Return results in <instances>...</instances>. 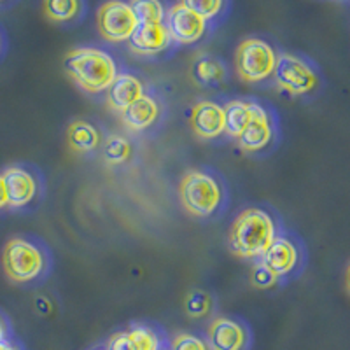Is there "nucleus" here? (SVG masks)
I'll return each instance as SVG.
<instances>
[{"instance_id":"nucleus-1","label":"nucleus","mask_w":350,"mask_h":350,"mask_svg":"<svg viewBox=\"0 0 350 350\" xmlns=\"http://www.w3.org/2000/svg\"><path fill=\"white\" fill-rule=\"evenodd\" d=\"M277 221L265 208H243L230 226L228 245L243 259H259L277 239Z\"/></svg>"},{"instance_id":"nucleus-2","label":"nucleus","mask_w":350,"mask_h":350,"mask_svg":"<svg viewBox=\"0 0 350 350\" xmlns=\"http://www.w3.org/2000/svg\"><path fill=\"white\" fill-rule=\"evenodd\" d=\"M65 70L70 79L90 95L107 92L120 68L107 51L100 48H77L65 56Z\"/></svg>"},{"instance_id":"nucleus-3","label":"nucleus","mask_w":350,"mask_h":350,"mask_svg":"<svg viewBox=\"0 0 350 350\" xmlns=\"http://www.w3.org/2000/svg\"><path fill=\"white\" fill-rule=\"evenodd\" d=\"M2 267L12 282L27 284L40 279L48 271L49 258L39 243L16 237L5 243Z\"/></svg>"},{"instance_id":"nucleus-4","label":"nucleus","mask_w":350,"mask_h":350,"mask_svg":"<svg viewBox=\"0 0 350 350\" xmlns=\"http://www.w3.org/2000/svg\"><path fill=\"white\" fill-rule=\"evenodd\" d=\"M183 207L195 217H211L221 208L223 186L214 175L205 170H189L179 184Z\"/></svg>"},{"instance_id":"nucleus-5","label":"nucleus","mask_w":350,"mask_h":350,"mask_svg":"<svg viewBox=\"0 0 350 350\" xmlns=\"http://www.w3.org/2000/svg\"><path fill=\"white\" fill-rule=\"evenodd\" d=\"M279 55L267 40L245 39L235 53L237 74L243 83H261L273 76Z\"/></svg>"},{"instance_id":"nucleus-6","label":"nucleus","mask_w":350,"mask_h":350,"mask_svg":"<svg viewBox=\"0 0 350 350\" xmlns=\"http://www.w3.org/2000/svg\"><path fill=\"white\" fill-rule=\"evenodd\" d=\"M273 77L282 92L295 96L312 93L319 86L317 70L305 58L289 53L279 55Z\"/></svg>"},{"instance_id":"nucleus-7","label":"nucleus","mask_w":350,"mask_h":350,"mask_svg":"<svg viewBox=\"0 0 350 350\" xmlns=\"http://www.w3.org/2000/svg\"><path fill=\"white\" fill-rule=\"evenodd\" d=\"M96 27L100 36L109 42H126L139 27V21L128 2L109 0L96 12Z\"/></svg>"},{"instance_id":"nucleus-8","label":"nucleus","mask_w":350,"mask_h":350,"mask_svg":"<svg viewBox=\"0 0 350 350\" xmlns=\"http://www.w3.org/2000/svg\"><path fill=\"white\" fill-rule=\"evenodd\" d=\"M165 27H167L172 40H175L177 44H184V46L198 42L207 32V21L180 2L172 5L170 11L167 12Z\"/></svg>"},{"instance_id":"nucleus-9","label":"nucleus","mask_w":350,"mask_h":350,"mask_svg":"<svg viewBox=\"0 0 350 350\" xmlns=\"http://www.w3.org/2000/svg\"><path fill=\"white\" fill-rule=\"evenodd\" d=\"M275 137V124L270 111L261 104H252V116L242 135L239 137V146L247 152H258L270 146Z\"/></svg>"},{"instance_id":"nucleus-10","label":"nucleus","mask_w":350,"mask_h":350,"mask_svg":"<svg viewBox=\"0 0 350 350\" xmlns=\"http://www.w3.org/2000/svg\"><path fill=\"white\" fill-rule=\"evenodd\" d=\"M2 177H4L5 193H8V207H27L28 203L36 200L39 186L32 172L21 167H9L5 168Z\"/></svg>"},{"instance_id":"nucleus-11","label":"nucleus","mask_w":350,"mask_h":350,"mask_svg":"<svg viewBox=\"0 0 350 350\" xmlns=\"http://www.w3.org/2000/svg\"><path fill=\"white\" fill-rule=\"evenodd\" d=\"M189 124L196 137L203 140L217 139L224 133V109L223 105L203 100L191 109Z\"/></svg>"},{"instance_id":"nucleus-12","label":"nucleus","mask_w":350,"mask_h":350,"mask_svg":"<svg viewBox=\"0 0 350 350\" xmlns=\"http://www.w3.org/2000/svg\"><path fill=\"white\" fill-rule=\"evenodd\" d=\"M249 340L247 329L230 317H217L207 329V345L211 350H243Z\"/></svg>"},{"instance_id":"nucleus-13","label":"nucleus","mask_w":350,"mask_h":350,"mask_svg":"<svg viewBox=\"0 0 350 350\" xmlns=\"http://www.w3.org/2000/svg\"><path fill=\"white\" fill-rule=\"evenodd\" d=\"M299 247L289 237H277L268 247L267 252L259 258V261L267 268H270L279 279L293 273L299 265Z\"/></svg>"},{"instance_id":"nucleus-14","label":"nucleus","mask_w":350,"mask_h":350,"mask_svg":"<svg viewBox=\"0 0 350 350\" xmlns=\"http://www.w3.org/2000/svg\"><path fill=\"white\" fill-rule=\"evenodd\" d=\"M128 42L135 55L156 56L168 49L172 37L165 23H139Z\"/></svg>"},{"instance_id":"nucleus-15","label":"nucleus","mask_w":350,"mask_h":350,"mask_svg":"<svg viewBox=\"0 0 350 350\" xmlns=\"http://www.w3.org/2000/svg\"><path fill=\"white\" fill-rule=\"evenodd\" d=\"M144 84L137 76L130 74V72H123L118 74L116 79L112 81L111 86L107 88V95H105V102L109 107L116 112H123L130 107L133 102L144 96Z\"/></svg>"},{"instance_id":"nucleus-16","label":"nucleus","mask_w":350,"mask_h":350,"mask_svg":"<svg viewBox=\"0 0 350 350\" xmlns=\"http://www.w3.org/2000/svg\"><path fill=\"white\" fill-rule=\"evenodd\" d=\"M159 114H161V107L158 100L151 95H144L137 102H133L126 111L121 112V121L130 130L142 131L149 130L158 121Z\"/></svg>"},{"instance_id":"nucleus-17","label":"nucleus","mask_w":350,"mask_h":350,"mask_svg":"<svg viewBox=\"0 0 350 350\" xmlns=\"http://www.w3.org/2000/svg\"><path fill=\"white\" fill-rule=\"evenodd\" d=\"M251 100H230L224 109V133H228L233 139H239L242 131L245 130L247 123L252 116Z\"/></svg>"},{"instance_id":"nucleus-18","label":"nucleus","mask_w":350,"mask_h":350,"mask_svg":"<svg viewBox=\"0 0 350 350\" xmlns=\"http://www.w3.org/2000/svg\"><path fill=\"white\" fill-rule=\"evenodd\" d=\"M67 140L72 151L92 152L100 146V133L92 123L77 120L68 124Z\"/></svg>"},{"instance_id":"nucleus-19","label":"nucleus","mask_w":350,"mask_h":350,"mask_svg":"<svg viewBox=\"0 0 350 350\" xmlns=\"http://www.w3.org/2000/svg\"><path fill=\"white\" fill-rule=\"evenodd\" d=\"M191 74L193 79L205 88H217L226 79V68H224L223 62L208 55L196 58L191 67Z\"/></svg>"},{"instance_id":"nucleus-20","label":"nucleus","mask_w":350,"mask_h":350,"mask_svg":"<svg viewBox=\"0 0 350 350\" xmlns=\"http://www.w3.org/2000/svg\"><path fill=\"white\" fill-rule=\"evenodd\" d=\"M44 12L46 16L56 23H65L81 12V0H44Z\"/></svg>"},{"instance_id":"nucleus-21","label":"nucleus","mask_w":350,"mask_h":350,"mask_svg":"<svg viewBox=\"0 0 350 350\" xmlns=\"http://www.w3.org/2000/svg\"><path fill=\"white\" fill-rule=\"evenodd\" d=\"M130 8L135 12L139 23H165V11L161 0H130Z\"/></svg>"},{"instance_id":"nucleus-22","label":"nucleus","mask_w":350,"mask_h":350,"mask_svg":"<svg viewBox=\"0 0 350 350\" xmlns=\"http://www.w3.org/2000/svg\"><path fill=\"white\" fill-rule=\"evenodd\" d=\"M131 144L121 135H111L104 142L105 159L112 165H121L131 158Z\"/></svg>"},{"instance_id":"nucleus-23","label":"nucleus","mask_w":350,"mask_h":350,"mask_svg":"<svg viewBox=\"0 0 350 350\" xmlns=\"http://www.w3.org/2000/svg\"><path fill=\"white\" fill-rule=\"evenodd\" d=\"M126 333L137 350H161V338L149 326L135 324V326L128 327Z\"/></svg>"},{"instance_id":"nucleus-24","label":"nucleus","mask_w":350,"mask_h":350,"mask_svg":"<svg viewBox=\"0 0 350 350\" xmlns=\"http://www.w3.org/2000/svg\"><path fill=\"white\" fill-rule=\"evenodd\" d=\"M184 310L189 317L193 319H202L207 317L212 310V298L205 291L195 289L184 299Z\"/></svg>"},{"instance_id":"nucleus-25","label":"nucleus","mask_w":350,"mask_h":350,"mask_svg":"<svg viewBox=\"0 0 350 350\" xmlns=\"http://www.w3.org/2000/svg\"><path fill=\"white\" fill-rule=\"evenodd\" d=\"M180 4L186 5L187 9H191L193 12H196L205 21H208L221 14L224 8V0H180Z\"/></svg>"},{"instance_id":"nucleus-26","label":"nucleus","mask_w":350,"mask_h":350,"mask_svg":"<svg viewBox=\"0 0 350 350\" xmlns=\"http://www.w3.org/2000/svg\"><path fill=\"white\" fill-rule=\"evenodd\" d=\"M279 282V277L262 265L261 261L256 262L251 271V284L256 289H270Z\"/></svg>"},{"instance_id":"nucleus-27","label":"nucleus","mask_w":350,"mask_h":350,"mask_svg":"<svg viewBox=\"0 0 350 350\" xmlns=\"http://www.w3.org/2000/svg\"><path fill=\"white\" fill-rule=\"evenodd\" d=\"M170 350H211L205 340L191 333H180L172 340Z\"/></svg>"},{"instance_id":"nucleus-28","label":"nucleus","mask_w":350,"mask_h":350,"mask_svg":"<svg viewBox=\"0 0 350 350\" xmlns=\"http://www.w3.org/2000/svg\"><path fill=\"white\" fill-rule=\"evenodd\" d=\"M109 350H137V347L133 345V342L130 340L126 331H121V333L112 334L111 340L107 343Z\"/></svg>"},{"instance_id":"nucleus-29","label":"nucleus","mask_w":350,"mask_h":350,"mask_svg":"<svg viewBox=\"0 0 350 350\" xmlns=\"http://www.w3.org/2000/svg\"><path fill=\"white\" fill-rule=\"evenodd\" d=\"M4 207H8V193H5V184L4 177L0 174V211Z\"/></svg>"},{"instance_id":"nucleus-30","label":"nucleus","mask_w":350,"mask_h":350,"mask_svg":"<svg viewBox=\"0 0 350 350\" xmlns=\"http://www.w3.org/2000/svg\"><path fill=\"white\" fill-rule=\"evenodd\" d=\"M8 323H5L4 319L0 317V342H4V340H8Z\"/></svg>"},{"instance_id":"nucleus-31","label":"nucleus","mask_w":350,"mask_h":350,"mask_svg":"<svg viewBox=\"0 0 350 350\" xmlns=\"http://www.w3.org/2000/svg\"><path fill=\"white\" fill-rule=\"evenodd\" d=\"M0 350H20L16 345L9 340H4V342H0Z\"/></svg>"},{"instance_id":"nucleus-32","label":"nucleus","mask_w":350,"mask_h":350,"mask_svg":"<svg viewBox=\"0 0 350 350\" xmlns=\"http://www.w3.org/2000/svg\"><path fill=\"white\" fill-rule=\"evenodd\" d=\"M345 282H347V289H349V293H350V267L347 268V280H345Z\"/></svg>"},{"instance_id":"nucleus-33","label":"nucleus","mask_w":350,"mask_h":350,"mask_svg":"<svg viewBox=\"0 0 350 350\" xmlns=\"http://www.w3.org/2000/svg\"><path fill=\"white\" fill-rule=\"evenodd\" d=\"M95 350H109L107 347H100V349H95Z\"/></svg>"},{"instance_id":"nucleus-34","label":"nucleus","mask_w":350,"mask_h":350,"mask_svg":"<svg viewBox=\"0 0 350 350\" xmlns=\"http://www.w3.org/2000/svg\"><path fill=\"white\" fill-rule=\"evenodd\" d=\"M0 2H2V0H0Z\"/></svg>"}]
</instances>
